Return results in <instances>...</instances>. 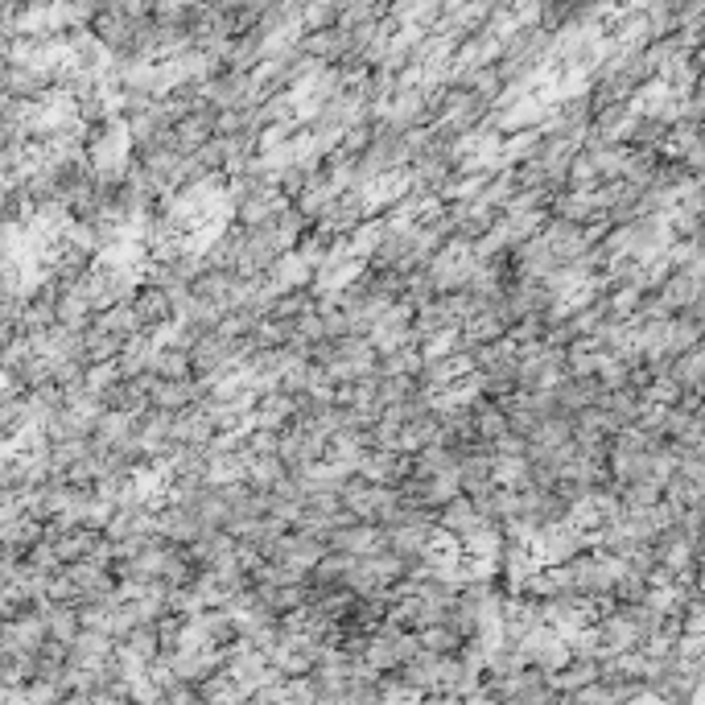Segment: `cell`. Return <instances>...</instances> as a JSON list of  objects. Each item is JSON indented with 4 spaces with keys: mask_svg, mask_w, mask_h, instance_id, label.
I'll return each mask as SVG.
<instances>
[{
    "mask_svg": "<svg viewBox=\"0 0 705 705\" xmlns=\"http://www.w3.org/2000/svg\"><path fill=\"white\" fill-rule=\"evenodd\" d=\"M598 681H602L598 660H569L561 673L549 677L553 693H561V697H574V693H582V689H590V685H598Z\"/></svg>",
    "mask_w": 705,
    "mask_h": 705,
    "instance_id": "6",
    "label": "cell"
},
{
    "mask_svg": "<svg viewBox=\"0 0 705 705\" xmlns=\"http://www.w3.org/2000/svg\"><path fill=\"white\" fill-rule=\"evenodd\" d=\"M458 470V450H446V446H429L417 454V475L421 479H438V475H450Z\"/></svg>",
    "mask_w": 705,
    "mask_h": 705,
    "instance_id": "16",
    "label": "cell"
},
{
    "mask_svg": "<svg viewBox=\"0 0 705 705\" xmlns=\"http://www.w3.org/2000/svg\"><path fill=\"white\" fill-rule=\"evenodd\" d=\"M42 615H46V627H50V640H58V644H66V648H71L79 635H83V619H79L75 607H58V602H46Z\"/></svg>",
    "mask_w": 705,
    "mask_h": 705,
    "instance_id": "9",
    "label": "cell"
},
{
    "mask_svg": "<svg viewBox=\"0 0 705 705\" xmlns=\"http://www.w3.org/2000/svg\"><path fill=\"white\" fill-rule=\"evenodd\" d=\"M479 524H483V516L475 512V503H470L466 495H462V499H454L450 508H442V512H438V528H442V532H450L458 545L466 541V536H475V532H479Z\"/></svg>",
    "mask_w": 705,
    "mask_h": 705,
    "instance_id": "7",
    "label": "cell"
},
{
    "mask_svg": "<svg viewBox=\"0 0 705 705\" xmlns=\"http://www.w3.org/2000/svg\"><path fill=\"white\" fill-rule=\"evenodd\" d=\"M215 438H219V429H215V421L203 413V405H194V409H186V413L174 417V446H198V450H207Z\"/></svg>",
    "mask_w": 705,
    "mask_h": 705,
    "instance_id": "4",
    "label": "cell"
},
{
    "mask_svg": "<svg viewBox=\"0 0 705 705\" xmlns=\"http://www.w3.org/2000/svg\"><path fill=\"white\" fill-rule=\"evenodd\" d=\"M470 413H475V429H479V442H487V446H495V442H503L512 433V425H508V413H503L495 400H487V396H479L475 405H470Z\"/></svg>",
    "mask_w": 705,
    "mask_h": 705,
    "instance_id": "8",
    "label": "cell"
},
{
    "mask_svg": "<svg viewBox=\"0 0 705 705\" xmlns=\"http://www.w3.org/2000/svg\"><path fill=\"white\" fill-rule=\"evenodd\" d=\"M46 644H50V627H46L42 607L38 611H25L13 623H5V635H0V652H29V656H38Z\"/></svg>",
    "mask_w": 705,
    "mask_h": 705,
    "instance_id": "2",
    "label": "cell"
},
{
    "mask_svg": "<svg viewBox=\"0 0 705 705\" xmlns=\"http://www.w3.org/2000/svg\"><path fill=\"white\" fill-rule=\"evenodd\" d=\"M203 701H207V705H244V701H248V689L235 681L231 673H219V677H211V681L203 685Z\"/></svg>",
    "mask_w": 705,
    "mask_h": 705,
    "instance_id": "15",
    "label": "cell"
},
{
    "mask_svg": "<svg viewBox=\"0 0 705 705\" xmlns=\"http://www.w3.org/2000/svg\"><path fill=\"white\" fill-rule=\"evenodd\" d=\"M339 5H306L301 9V29L306 33H322V29H334L339 25Z\"/></svg>",
    "mask_w": 705,
    "mask_h": 705,
    "instance_id": "17",
    "label": "cell"
},
{
    "mask_svg": "<svg viewBox=\"0 0 705 705\" xmlns=\"http://www.w3.org/2000/svg\"><path fill=\"white\" fill-rule=\"evenodd\" d=\"M281 479H289V466H285L277 454H268V458H256V462L248 466V479H244V483H248L252 491H264V495H268Z\"/></svg>",
    "mask_w": 705,
    "mask_h": 705,
    "instance_id": "13",
    "label": "cell"
},
{
    "mask_svg": "<svg viewBox=\"0 0 705 705\" xmlns=\"http://www.w3.org/2000/svg\"><path fill=\"white\" fill-rule=\"evenodd\" d=\"M91 326L116 334V339H132V334H141V330H145V322H141V314H137V306H132V301H120V306L104 310Z\"/></svg>",
    "mask_w": 705,
    "mask_h": 705,
    "instance_id": "10",
    "label": "cell"
},
{
    "mask_svg": "<svg viewBox=\"0 0 705 705\" xmlns=\"http://www.w3.org/2000/svg\"><path fill=\"white\" fill-rule=\"evenodd\" d=\"M586 549H590V536L578 532L569 520L545 524L541 536H536V557H541V565H565V561H574Z\"/></svg>",
    "mask_w": 705,
    "mask_h": 705,
    "instance_id": "1",
    "label": "cell"
},
{
    "mask_svg": "<svg viewBox=\"0 0 705 705\" xmlns=\"http://www.w3.org/2000/svg\"><path fill=\"white\" fill-rule=\"evenodd\" d=\"M149 372H153L157 380H194V363H190V355L178 351V347H157Z\"/></svg>",
    "mask_w": 705,
    "mask_h": 705,
    "instance_id": "11",
    "label": "cell"
},
{
    "mask_svg": "<svg viewBox=\"0 0 705 705\" xmlns=\"http://www.w3.org/2000/svg\"><path fill=\"white\" fill-rule=\"evenodd\" d=\"M116 652L120 656H128V660H141V664H153V660H161L165 652H161V635H157V627H141V631H132L124 644H116Z\"/></svg>",
    "mask_w": 705,
    "mask_h": 705,
    "instance_id": "12",
    "label": "cell"
},
{
    "mask_svg": "<svg viewBox=\"0 0 705 705\" xmlns=\"http://www.w3.org/2000/svg\"><path fill=\"white\" fill-rule=\"evenodd\" d=\"M602 400H607V388H602L598 376H586V380L569 376V380L557 388V405H561V413H569V417H582L586 409H602Z\"/></svg>",
    "mask_w": 705,
    "mask_h": 705,
    "instance_id": "3",
    "label": "cell"
},
{
    "mask_svg": "<svg viewBox=\"0 0 705 705\" xmlns=\"http://www.w3.org/2000/svg\"><path fill=\"white\" fill-rule=\"evenodd\" d=\"M417 392H421V380H413V376H376V396H380L384 409L405 405V400L417 396Z\"/></svg>",
    "mask_w": 705,
    "mask_h": 705,
    "instance_id": "14",
    "label": "cell"
},
{
    "mask_svg": "<svg viewBox=\"0 0 705 705\" xmlns=\"http://www.w3.org/2000/svg\"><path fill=\"white\" fill-rule=\"evenodd\" d=\"M132 306H137L145 330H161V326L174 322V301H170V293L157 289V285H141L137 297H132Z\"/></svg>",
    "mask_w": 705,
    "mask_h": 705,
    "instance_id": "5",
    "label": "cell"
}]
</instances>
